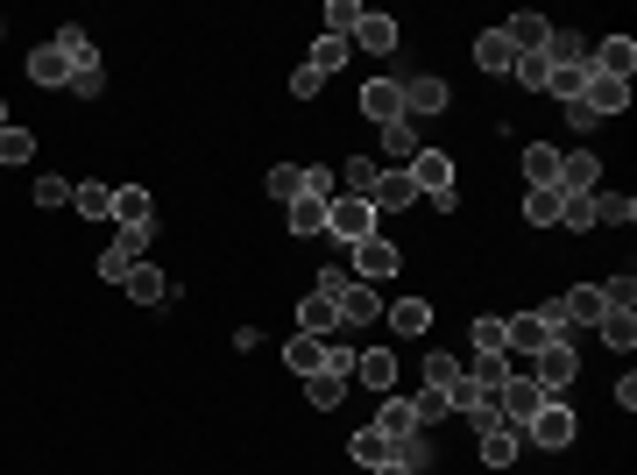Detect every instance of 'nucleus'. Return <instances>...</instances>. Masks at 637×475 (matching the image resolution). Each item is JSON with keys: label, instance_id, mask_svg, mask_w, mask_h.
<instances>
[{"label": "nucleus", "instance_id": "1", "mask_svg": "<svg viewBox=\"0 0 637 475\" xmlns=\"http://www.w3.org/2000/svg\"><path fill=\"white\" fill-rule=\"evenodd\" d=\"M326 234H333V248H355V242H369V234H383V220H375V206L369 199H333L326 206Z\"/></svg>", "mask_w": 637, "mask_h": 475}, {"label": "nucleus", "instance_id": "2", "mask_svg": "<svg viewBox=\"0 0 637 475\" xmlns=\"http://www.w3.org/2000/svg\"><path fill=\"white\" fill-rule=\"evenodd\" d=\"M574 369H581V355H574V340H545L538 355H531V369L524 376L538 383L545 397H567V383H574Z\"/></svg>", "mask_w": 637, "mask_h": 475}, {"label": "nucleus", "instance_id": "3", "mask_svg": "<svg viewBox=\"0 0 637 475\" xmlns=\"http://www.w3.org/2000/svg\"><path fill=\"white\" fill-rule=\"evenodd\" d=\"M397 263H404V248L390 242V234H369V242L347 248V270H355L361 285H383V277H397Z\"/></svg>", "mask_w": 637, "mask_h": 475}, {"label": "nucleus", "instance_id": "4", "mask_svg": "<svg viewBox=\"0 0 637 475\" xmlns=\"http://www.w3.org/2000/svg\"><path fill=\"white\" fill-rule=\"evenodd\" d=\"M404 177H412L425 199H461V192H453V157H439V150H418L404 163Z\"/></svg>", "mask_w": 637, "mask_h": 475}, {"label": "nucleus", "instance_id": "5", "mask_svg": "<svg viewBox=\"0 0 637 475\" xmlns=\"http://www.w3.org/2000/svg\"><path fill=\"white\" fill-rule=\"evenodd\" d=\"M496 405H503V426H524V419H538L545 391L524 376V369H510V376H503V391H496Z\"/></svg>", "mask_w": 637, "mask_h": 475}, {"label": "nucleus", "instance_id": "6", "mask_svg": "<svg viewBox=\"0 0 637 475\" xmlns=\"http://www.w3.org/2000/svg\"><path fill=\"white\" fill-rule=\"evenodd\" d=\"M588 71H595V79H624V85H630V71H637V43H630V36L595 43V50H588Z\"/></svg>", "mask_w": 637, "mask_h": 475}, {"label": "nucleus", "instance_id": "7", "mask_svg": "<svg viewBox=\"0 0 637 475\" xmlns=\"http://www.w3.org/2000/svg\"><path fill=\"white\" fill-rule=\"evenodd\" d=\"M524 433L538 440V448H567V440H574V412L559 405V397H545L538 419H524Z\"/></svg>", "mask_w": 637, "mask_h": 475}, {"label": "nucleus", "instance_id": "8", "mask_svg": "<svg viewBox=\"0 0 637 475\" xmlns=\"http://www.w3.org/2000/svg\"><path fill=\"white\" fill-rule=\"evenodd\" d=\"M545 340H553L545 313H510V320H503V355H538Z\"/></svg>", "mask_w": 637, "mask_h": 475}, {"label": "nucleus", "instance_id": "9", "mask_svg": "<svg viewBox=\"0 0 637 475\" xmlns=\"http://www.w3.org/2000/svg\"><path fill=\"white\" fill-rule=\"evenodd\" d=\"M361 114H369L375 128L404 121V93H397V79H369V85H361Z\"/></svg>", "mask_w": 637, "mask_h": 475}, {"label": "nucleus", "instance_id": "10", "mask_svg": "<svg viewBox=\"0 0 637 475\" xmlns=\"http://www.w3.org/2000/svg\"><path fill=\"white\" fill-rule=\"evenodd\" d=\"M347 376H355V383H369V391H397V355H390V348H361Z\"/></svg>", "mask_w": 637, "mask_h": 475}, {"label": "nucleus", "instance_id": "11", "mask_svg": "<svg viewBox=\"0 0 637 475\" xmlns=\"http://www.w3.org/2000/svg\"><path fill=\"white\" fill-rule=\"evenodd\" d=\"M397 93H404V121H418V114H439V107H447V85L425 79V71H418V79H397Z\"/></svg>", "mask_w": 637, "mask_h": 475}, {"label": "nucleus", "instance_id": "12", "mask_svg": "<svg viewBox=\"0 0 637 475\" xmlns=\"http://www.w3.org/2000/svg\"><path fill=\"white\" fill-rule=\"evenodd\" d=\"M298 334H312V340H333V334H340V305H333L326 291H312V299L298 305Z\"/></svg>", "mask_w": 637, "mask_h": 475}, {"label": "nucleus", "instance_id": "13", "mask_svg": "<svg viewBox=\"0 0 637 475\" xmlns=\"http://www.w3.org/2000/svg\"><path fill=\"white\" fill-rule=\"evenodd\" d=\"M347 383H355L347 369H319V376H305V405L312 412H340L347 405Z\"/></svg>", "mask_w": 637, "mask_h": 475}, {"label": "nucleus", "instance_id": "14", "mask_svg": "<svg viewBox=\"0 0 637 475\" xmlns=\"http://www.w3.org/2000/svg\"><path fill=\"white\" fill-rule=\"evenodd\" d=\"M333 305H340V326H369V320H383V299H375V285H361V277H355V285H347Z\"/></svg>", "mask_w": 637, "mask_h": 475}, {"label": "nucleus", "instance_id": "15", "mask_svg": "<svg viewBox=\"0 0 637 475\" xmlns=\"http://www.w3.org/2000/svg\"><path fill=\"white\" fill-rule=\"evenodd\" d=\"M412 199H418V185H412V177H404V171H383V177H375V192H369L375 220H383V213H404V206H412Z\"/></svg>", "mask_w": 637, "mask_h": 475}, {"label": "nucleus", "instance_id": "16", "mask_svg": "<svg viewBox=\"0 0 637 475\" xmlns=\"http://www.w3.org/2000/svg\"><path fill=\"white\" fill-rule=\"evenodd\" d=\"M581 107L595 114V121H602V114H624V107H630V85H624V79H595V71H588V93H581Z\"/></svg>", "mask_w": 637, "mask_h": 475}, {"label": "nucleus", "instance_id": "17", "mask_svg": "<svg viewBox=\"0 0 637 475\" xmlns=\"http://www.w3.org/2000/svg\"><path fill=\"white\" fill-rule=\"evenodd\" d=\"M503 36H510V50H518V57H531V50H545V36H553V22H545V14H510V22H503Z\"/></svg>", "mask_w": 637, "mask_h": 475}, {"label": "nucleus", "instance_id": "18", "mask_svg": "<svg viewBox=\"0 0 637 475\" xmlns=\"http://www.w3.org/2000/svg\"><path fill=\"white\" fill-rule=\"evenodd\" d=\"M524 185L531 192H559V150L553 142H531L524 150Z\"/></svg>", "mask_w": 637, "mask_h": 475}, {"label": "nucleus", "instance_id": "19", "mask_svg": "<svg viewBox=\"0 0 637 475\" xmlns=\"http://www.w3.org/2000/svg\"><path fill=\"white\" fill-rule=\"evenodd\" d=\"M355 43H361V50H375V57H390V50H397V22H390V14H375V8H361Z\"/></svg>", "mask_w": 637, "mask_h": 475}, {"label": "nucleus", "instance_id": "20", "mask_svg": "<svg viewBox=\"0 0 637 475\" xmlns=\"http://www.w3.org/2000/svg\"><path fill=\"white\" fill-rule=\"evenodd\" d=\"M57 57H65L71 65V79H79V71H100V50H93V36H85V28H57Z\"/></svg>", "mask_w": 637, "mask_h": 475}, {"label": "nucleus", "instance_id": "21", "mask_svg": "<svg viewBox=\"0 0 637 475\" xmlns=\"http://www.w3.org/2000/svg\"><path fill=\"white\" fill-rule=\"evenodd\" d=\"M390 448H397V440H390L375 419H369V426H355V440H347V454H355L361 468H383V462H390Z\"/></svg>", "mask_w": 637, "mask_h": 475}, {"label": "nucleus", "instance_id": "22", "mask_svg": "<svg viewBox=\"0 0 637 475\" xmlns=\"http://www.w3.org/2000/svg\"><path fill=\"white\" fill-rule=\"evenodd\" d=\"M602 313H610V305H602V291H595V285H574L567 299H559V320H567V326H595Z\"/></svg>", "mask_w": 637, "mask_h": 475}, {"label": "nucleus", "instance_id": "23", "mask_svg": "<svg viewBox=\"0 0 637 475\" xmlns=\"http://www.w3.org/2000/svg\"><path fill=\"white\" fill-rule=\"evenodd\" d=\"M283 362H291L298 376H319V369H333V348H326V340H312V334H291Z\"/></svg>", "mask_w": 637, "mask_h": 475}, {"label": "nucleus", "instance_id": "24", "mask_svg": "<svg viewBox=\"0 0 637 475\" xmlns=\"http://www.w3.org/2000/svg\"><path fill=\"white\" fill-rule=\"evenodd\" d=\"M475 65H482V71H496V79H503V71L518 65V50H510V36H503V28H482V36H475Z\"/></svg>", "mask_w": 637, "mask_h": 475}, {"label": "nucleus", "instance_id": "25", "mask_svg": "<svg viewBox=\"0 0 637 475\" xmlns=\"http://www.w3.org/2000/svg\"><path fill=\"white\" fill-rule=\"evenodd\" d=\"M595 185H602V163L588 157V150L559 157V192H595Z\"/></svg>", "mask_w": 637, "mask_h": 475}, {"label": "nucleus", "instance_id": "26", "mask_svg": "<svg viewBox=\"0 0 637 475\" xmlns=\"http://www.w3.org/2000/svg\"><path fill=\"white\" fill-rule=\"evenodd\" d=\"M518 448H524L518 426H489V433H482V462H489V468H510V462H518Z\"/></svg>", "mask_w": 637, "mask_h": 475}, {"label": "nucleus", "instance_id": "27", "mask_svg": "<svg viewBox=\"0 0 637 475\" xmlns=\"http://www.w3.org/2000/svg\"><path fill=\"white\" fill-rule=\"evenodd\" d=\"M545 65H553V71H567V65H588V43L581 36H574V28H553V36H545Z\"/></svg>", "mask_w": 637, "mask_h": 475}, {"label": "nucleus", "instance_id": "28", "mask_svg": "<svg viewBox=\"0 0 637 475\" xmlns=\"http://www.w3.org/2000/svg\"><path fill=\"white\" fill-rule=\"evenodd\" d=\"M114 220H120V228H149V220H157L149 192H142V185H120V192H114Z\"/></svg>", "mask_w": 637, "mask_h": 475}, {"label": "nucleus", "instance_id": "29", "mask_svg": "<svg viewBox=\"0 0 637 475\" xmlns=\"http://www.w3.org/2000/svg\"><path fill=\"white\" fill-rule=\"evenodd\" d=\"M71 206H79L85 220H114V185H100V177H85V185H71Z\"/></svg>", "mask_w": 637, "mask_h": 475}, {"label": "nucleus", "instance_id": "30", "mask_svg": "<svg viewBox=\"0 0 637 475\" xmlns=\"http://www.w3.org/2000/svg\"><path fill=\"white\" fill-rule=\"evenodd\" d=\"M390 462H397L404 475H425V468H432V440H425V426H418V433H404L397 448H390Z\"/></svg>", "mask_w": 637, "mask_h": 475}, {"label": "nucleus", "instance_id": "31", "mask_svg": "<svg viewBox=\"0 0 637 475\" xmlns=\"http://www.w3.org/2000/svg\"><path fill=\"white\" fill-rule=\"evenodd\" d=\"M375 426H383L390 440H404V433H418V419H412V397H397V391H383V412H375Z\"/></svg>", "mask_w": 637, "mask_h": 475}, {"label": "nucleus", "instance_id": "32", "mask_svg": "<svg viewBox=\"0 0 637 475\" xmlns=\"http://www.w3.org/2000/svg\"><path fill=\"white\" fill-rule=\"evenodd\" d=\"M595 326H602V340H610L616 355H630V348H637V313H624V305H610V313H602Z\"/></svg>", "mask_w": 637, "mask_h": 475}, {"label": "nucleus", "instance_id": "33", "mask_svg": "<svg viewBox=\"0 0 637 475\" xmlns=\"http://www.w3.org/2000/svg\"><path fill=\"white\" fill-rule=\"evenodd\" d=\"M28 79L36 85H71V65L57 57V43H43V50H28Z\"/></svg>", "mask_w": 637, "mask_h": 475}, {"label": "nucleus", "instance_id": "34", "mask_svg": "<svg viewBox=\"0 0 637 475\" xmlns=\"http://www.w3.org/2000/svg\"><path fill=\"white\" fill-rule=\"evenodd\" d=\"M128 299H135V305H163V299H171V285H163V270H149V263H135V270H128Z\"/></svg>", "mask_w": 637, "mask_h": 475}, {"label": "nucleus", "instance_id": "35", "mask_svg": "<svg viewBox=\"0 0 637 475\" xmlns=\"http://www.w3.org/2000/svg\"><path fill=\"white\" fill-rule=\"evenodd\" d=\"M283 220H291V234H326V199H305V192H298V199L283 206Z\"/></svg>", "mask_w": 637, "mask_h": 475}, {"label": "nucleus", "instance_id": "36", "mask_svg": "<svg viewBox=\"0 0 637 475\" xmlns=\"http://www.w3.org/2000/svg\"><path fill=\"white\" fill-rule=\"evenodd\" d=\"M383 150H390V163L404 171V163L425 150V142H418V121H390V128H383Z\"/></svg>", "mask_w": 637, "mask_h": 475}, {"label": "nucleus", "instance_id": "37", "mask_svg": "<svg viewBox=\"0 0 637 475\" xmlns=\"http://www.w3.org/2000/svg\"><path fill=\"white\" fill-rule=\"evenodd\" d=\"M559 228H595V192H559Z\"/></svg>", "mask_w": 637, "mask_h": 475}, {"label": "nucleus", "instance_id": "38", "mask_svg": "<svg viewBox=\"0 0 637 475\" xmlns=\"http://www.w3.org/2000/svg\"><path fill=\"white\" fill-rule=\"evenodd\" d=\"M305 65L319 71V79H333V71H347V36H319V43H312V57H305Z\"/></svg>", "mask_w": 637, "mask_h": 475}, {"label": "nucleus", "instance_id": "39", "mask_svg": "<svg viewBox=\"0 0 637 475\" xmlns=\"http://www.w3.org/2000/svg\"><path fill=\"white\" fill-rule=\"evenodd\" d=\"M503 376H510V355H475V362H467V383H475V391H503Z\"/></svg>", "mask_w": 637, "mask_h": 475}, {"label": "nucleus", "instance_id": "40", "mask_svg": "<svg viewBox=\"0 0 637 475\" xmlns=\"http://www.w3.org/2000/svg\"><path fill=\"white\" fill-rule=\"evenodd\" d=\"M383 313H390L397 334H425V326H432V305L425 299H397V305H383Z\"/></svg>", "mask_w": 637, "mask_h": 475}, {"label": "nucleus", "instance_id": "41", "mask_svg": "<svg viewBox=\"0 0 637 475\" xmlns=\"http://www.w3.org/2000/svg\"><path fill=\"white\" fill-rule=\"evenodd\" d=\"M595 220H610V228H630V220H637V199H630V192H595Z\"/></svg>", "mask_w": 637, "mask_h": 475}, {"label": "nucleus", "instance_id": "42", "mask_svg": "<svg viewBox=\"0 0 637 475\" xmlns=\"http://www.w3.org/2000/svg\"><path fill=\"white\" fill-rule=\"evenodd\" d=\"M135 263H142V256H135V248H128V242H114V248H100V277H106V285H128V270H135Z\"/></svg>", "mask_w": 637, "mask_h": 475}, {"label": "nucleus", "instance_id": "43", "mask_svg": "<svg viewBox=\"0 0 637 475\" xmlns=\"http://www.w3.org/2000/svg\"><path fill=\"white\" fill-rule=\"evenodd\" d=\"M347 199H369V192H375V177H383V163H369V157H355V163H347Z\"/></svg>", "mask_w": 637, "mask_h": 475}, {"label": "nucleus", "instance_id": "44", "mask_svg": "<svg viewBox=\"0 0 637 475\" xmlns=\"http://www.w3.org/2000/svg\"><path fill=\"white\" fill-rule=\"evenodd\" d=\"M545 93H559V107H567V100H581V93H588V65L553 71V79H545Z\"/></svg>", "mask_w": 637, "mask_h": 475}, {"label": "nucleus", "instance_id": "45", "mask_svg": "<svg viewBox=\"0 0 637 475\" xmlns=\"http://www.w3.org/2000/svg\"><path fill=\"white\" fill-rule=\"evenodd\" d=\"M524 220L531 228H559V192H524Z\"/></svg>", "mask_w": 637, "mask_h": 475}, {"label": "nucleus", "instance_id": "46", "mask_svg": "<svg viewBox=\"0 0 637 475\" xmlns=\"http://www.w3.org/2000/svg\"><path fill=\"white\" fill-rule=\"evenodd\" d=\"M269 192H277L283 206H291L298 192H305V163H277V171H269Z\"/></svg>", "mask_w": 637, "mask_h": 475}, {"label": "nucleus", "instance_id": "47", "mask_svg": "<svg viewBox=\"0 0 637 475\" xmlns=\"http://www.w3.org/2000/svg\"><path fill=\"white\" fill-rule=\"evenodd\" d=\"M361 22V0H326V36H355Z\"/></svg>", "mask_w": 637, "mask_h": 475}, {"label": "nucleus", "instance_id": "48", "mask_svg": "<svg viewBox=\"0 0 637 475\" xmlns=\"http://www.w3.org/2000/svg\"><path fill=\"white\" fill-rule=\"evenodd\" d=\"M467 376V362H453V355H425V383L432 391H447V383H461Z\"/></svg>", "mask_w": 637, "mask_h": 475}, {"label": "nucleus", "instance_id": "49", "mask_svg": "<svg viewBox=\"0 0 637 475\" xmlns=\"http://www.w3.org/2000/svg\"><path fill=\"white\" fill-rule=\"evenodd\" d=\"M36 157V136L28 128H0V163H28Z\"/></svg>", "mask_w": 637, "mask_h": 475}, {"label": "nucleus", "instance_id": "50", "mask_svg": "<svg viewBox=\"0 0 637 475\" xmlns=\"http://www.w3.org/2000/svg\"><path fill=\"white\" fill-rule=\"evenodd\" d=\"M412 419H418V426H439V419H453V412H447V397H439L432 383H425V391L412 397Z\"/></svg>", "mask_w": 637, "mask_h": 475}, {"label": "nucleus", "instance_id": "51", "mask_svg": "<svg viewBox=\"0 0 637 475\" xmlns=\"http://www.w3.org/2000/svg\"><path fill=\"white\" fill-rule=\"evenodd\" d=\"M305 199H326V206L340 199V177H333L326 163H312V171H305Z\"/></svg>", "mask_w": 637, "mask_h": 475}, {"label": "nucleus", "instance_id": "52", "mask_svg": "<svg viewBox=\"0 0 637 475\" xmlns=\"http://www.w3.org/2000/svg\"><path fill=\"white\" fill-rule=\"evenodd\" d=\"M602 291V305H624V313H630V305H637V277L624 270V277H610V285H595Z\"/></svg>", "mask_w": 637, "mask_h": 475}, {"label": "nucleus", "instance_id": "53", "mask_svg": "<svg viewBox=\"0 0 637 475\" xmlns=\"http://www.w3.org/2000/svg\"><path fill=\"white\" fill-rule=\"evenodd\" d=\"M28 199H36V206H71V185H65V177H36Z\"/></svg>", "mask_w": 637, "mask_h": 475}, {"label": "nucleus", "instance_id": "54", "mask_svg": "<svg viewBox=\"0 0 637 475\" xmlns=\"http://www.w3.org/2000/svg\"><path fill=\"white\" fill-rule=\"evenodd\" d=\"M510 79H518V85H545V79H553V65L531 50V57H518V65H510Z\"/></svg>", "mask_w": 637, "mask_h": 475}, {"label": "nucleus", "instance_id": "55", "mask_svg": "<svg viewBox=\"0 0 637 475\" xmlns=\"http://www.w3.org/2000/svg\"><path fill=\"white\" fill-rule=\"evenodd\" d=\"M475 355H503V320H475Z\"/></svg>", "mask_w": 637, "mask_h": 475}, {"label": "nucleus", "instance_id": "56", "mask_svg": "<svg viewBox=\"0 0 637 475\" xmlns=\"http://www.w3.org/2000/svg\"><path fill=\"white\" fill-rule=\"evenodd\" d=\"M347 285H355V270H347V263H326V270H319V291H326V299H340Z\"/></svg>", "mask_w": 637, "mask_h": 475}, {"label": "nucleus", "instance_id": "57", "mask_svg": "<svg viewBox=\"0 0 637 475\" xmlns=\"http://www.w3.org/2000/svg\"><path fill=\"white\" fill-rule=\"evenodd\" d=\"M319 85H326V79H319L312 65H298V71H291V100H319Z\"/></svg>", "mask_w": 637, "mask_h": 475}, {"label": "nucleus", "instance_id": "58", "mask_svg": "<svg viewBox=\"0 0 637 475\" xmlns=\"http://www.w3.org/2000/svg\"><path fill=\"white\" fill-rule=\"evenodd\" d=\"M71 93H79V100H100L106 93V71H79V79H71Z\"/></svg>", "mask_w": 637, "mask_h": 475}, {"label": "nucleus", "instance_id": "59", "mask_svg": "<svg viewBox=\"0 0 637 475\" xmlns=\"http://www.w3.org/2000/svg\"><path fill=\"white\" fill-rule=\"evenodd\" d=\"M369 475H404V468H397V462H383V468H369Z\"/></svg>", "mask_w": 637, "mask_h": 475}, {"label": "nucleus", "instance_id": "60", "mask_svg": "<svg viewBox=\"0 0 637 475\" xmlns=\"http://www.w3.org/2000/svg\"><path fill=\"white\" fill-rule=\"evenodd\" d=\"M0 128H8V100H0Z\"/></svg>", "mask_w": 637, "mask_h": 475}]
</instances>
